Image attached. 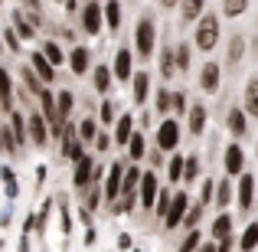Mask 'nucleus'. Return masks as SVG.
Returning a JSON list of instances; mask_svg holds the SVG:
<instances>
[{
	"instance_id": "6e6552de",
	"label": "nucleus",
	"mask_w": 258,
	"mask_h": 252,
	"mask_svg": "<svg viewBox=\"0 0 258 252\" xmlns=\"http://www.w3.org/2000/svg\"><path fill=\"white\" fill-rule=\"evenodd\" d=\"M26 134H30V141L36 147L46 144V138H49V125H46L43 115H30V121H26Z\"/></svg>"
},
{
	"instance_id": "09e8293b",
	"label": "nucleus",
	"mask_w": 258,
	"mask_h": 252,
	"mask_svg": "<svg viewBox=\"0 0 258 252\" xmlns=\"http://www.w3.org/2000/svg\"><path fill=\"white\" fill-rule=\"evenodd\" d=\"M98 203H101V190H98V183H95V187L88 190V200H85V210H88V213H92V210L98 207Z\"/></svg>"
},
{
	"instance_id": "f3484780",
	"label": "nucleus",
	"mask_w": 258,
	"mask_h": 252,
	"mask_svg": "<svg viewBox=\"0 0 258 252\" xmlns=\"http://www.w3.org/2000/svg\"><path fill=\"white\" fill-rule=\"evenodd\" d=\"M209 236H213L216 242H219V239H226V236H232V216H229L226 210H222V213L213 220V229H209Z\"/></svg>"
},
{
	"instance_id": "20e7f679",
	"label": "nucleus",
	"mask_w": 258,
	"mask_h": 252,
	"mask_svg": "<svg viewBox=\"0 0 258 252\" xmlns=\"http://www.w3.org/2000/svg\"><path fill=\"white\" fill-rule=\"evenodd\" d=\"M157 193H160L157 174H154V170H144V174H141V187H138V203L151 210L154 203H157Z\"/></svg>"
},
{
	"instance_id": "2eb2a0df",
	"label": "nucleus",
	"mask_w": 258,
	"mask_h": 252,
	"mask_svg": "<svg viewBox=\"0 0 258 252\" xmlns=\"http://www.w3.org/2000/svg\"><path fill=\"white\" fill-rule=\"evenodd\" d=\"M114 79H121V82H127V79H134L131 49H118V56H114Z\"/></svg>"
},
{
	"instance_id": "a19ab883",
	"label": "nucleus",
	"mask_w": 258,
	"mask_h": 252,
	"mask_svg": "<svg viewBox=\"0 0 258 252\" xmlns=\"http://www.w3.org/2000/svg\"><path fill=\"white\" fill-rule=\"evenodd\" d=\"M79 138H82V144H85V141H95V138H98V128H95L92 118H85L82 125H79Z\"/></svg>"
},
{
	"instance_id": "1a4fd4ad",
	"label": "nucleus",
	"mask_w": 258,
	"mask_h": 252,
	"mask_svg": "<svg viewBox=\"0 0 258 252\" xmlns=\"http://www.w3.org/2000/svg\"><path fill=\"white\" fill-rule=\"evenodd\" d=\"M226 174L229 177H235V174L242 177V174H245V154H242V147L235 144V141L226 147Z\"/></svg>"
},
{
	"instance_id": "a211bd4d",
	"label": "nucleus",
	"mask_w": 258,
	"mask_h": 252,
	"mask_svg": "<svg viewBox=\"0 0 258 252\" xmlns=\"http://www.w3.org/2000/svg\"><path fill=\"white\" fill-rule=\"evenodd\" d=\"M0 108L10 112L13 108V82H10V72L0 66Z\"/></svg>"
},
{
	"instance_id": "cd10ccee",
	"label": "nucleus",
	"mask_w": 258,
	"mask_h": 252,
	"mask_svg": "<svg viewBox=\"0 0 258 252\" xmlns=\"http://www.w3.org/2000/svg\"><path fill=\"white\" fill-rule=\"evenodd\" d=\"M10 131H13V138H17V144H23L30 134H26V121H23V115L20 112H10Z\"/></svg>"
},
{
	"instance_id": "c756f323",
	"label": "nucleus",
	"mask_w": 258,
	"mask_h": 252,
	"mask_svg": "<svg viewBox=\"0 0 258 252\" xmlns=\"http://www.w3.org/2000/svg\"><path fill=\"white\" fill-rule=\"evenodd\" d=\"M200 246H203V233H200V229H189L186 239H183L180 246H176V252H196Z\"/></svg>"
},
{
	"instance_id": "c03bdc74",
	"label": "nucleus",
	"mask_w": 258,
	"mask_h": 252,
	"mask_svg": "<svg viewBox=\"0 0 258 252\" xmlns=\"http://www.w3.org/2000/svg\"><path fill=\"white\" fill-rule=\"evenodd\" d=\"M170 112L176 115V118L186 112V95H183V92H173V95H170Z\"/></svg>"
},
{
	"instance_id": "0eeeda50",
	"label": "nucleus",
	"mask_w": 258,
	"mask_h": 252,
	"mask_svg": "<svg viewBox=\"0 0 258 252\" xmlns=\"http://www.w3.org/2000/svg\"><path fill=\"white\" fill-rule=\"evenodd\" d=\"M82 26H85L88 36H98L101 26H105V10H101L98 4H85V10H82Z\"/></svg>"
},
{
	"instance_id": "b1692460",
	"label": "nucleus",
	"mask_w": 258,
	"mask_h": 252,
	"mask_svg": "<svg viewBox=\"0 0 258 252\" xmlns=\"http://www.w3.org/2000/svg\"><path fill=\"white\" fill-rule=\"evenodd\" d=\"M245 115L258 118V79H248L245 85Z\"/></svg>"
},
{
	"instance_id": "e2e57ef3",
	"label": "nucleus",
	"mask_w": 258,
	"mask_h": 252,
	"mask_svg": "<svg viewBox=\"0 0 258 252\" xmlns=\"http://www.w3.org/2000/svg\"><path fill=\"white\" fill-rule=\"evenodd\" d=\"M0 4H4V0H0Z\"/></svg>"
},
{
	"instance_id": "4d7b16f0",
	"label": "nucleus",
	"mask_w": 258,
	"mask_h": 252,
	"mask_svg": "<svg viewBox=\"0 0 258 252\" xmlns=\"http://www.w3.org/2000/svg\"><path fill=\"white\" fill-rule=\"evenodd\" d=\"M7 151V144H4V125H0V154Z\"/></svg>"
},
{
	"instance_id": "393cba45",
	"label": "nucleus",
	"mask_w": 258,
	"mask_h": 252,
	"mask_svg": "<svg viewBox=\"0 0 258 252\" xmlns=\"http://www.w3.org/2000/svg\"><path fill=\"white\" fill-rule=\"evenodd\" d=\"M0 183H4V193H7V200H13V196H20V187H17V174H13L10 167H0Z\"/></svg>"
},
{
	"instance_id": "79ce46f5",
	"label": "nucleus",
	"mask_w": 258,
	"mask_h": 252,
	"mask_svg": "<svg viewBox=\"0 0 258 252\" xmlns=\"http://www.w3.org/2000/svg\"><path fill=\"white\" fill-rule=\"evenodd\" d=\"M160 72H164V79H173L176 66H173V49H164V56H160Z\"/></svg>"
},
{
	"instance_id": "f8f14e48",
	"label": "nucleus",
	"mask_w": 258,
	"mask_h": 252,
	"mask_svg": "<svg viewBox=\"0 0 258 252\" xmlns=\"http://www.w3.org/2000/svg\"><path fill=\"white\" fill-rule=\"evenodd\" d=\"M252 196H255V177L252 174H242L239 177V210H242V213L252 210Z\"/></svg>"
},
{
	"instance_id": "5fc2aeb1",
	"label": "nucleus",
	"mask_w": 258,
	"mask_h": 252,
	"mask_svg": "<svg viewBox=\"0 0 258 252\" xmlns=\"http://www.w3.org/2000/svg\"><path fill=\"white\" fill-rule=\"evenodd\" d=\"M108 144H111L108 134H98V138H95V147H98V151H108Z\"/></svg>"
},
{
	"instance_id": "f03ea898",
	"label": "nucleus",
	"mask_w": 258,
	"mask_h": 252,
	"mask_svg": "<svg viewBox=\"0 0 258 252\" xmlns=\"http://www.w3.org/2000/svg\"><path fill=\"white\" fill-rule=\"evenodd\" d=\"M186 213H189V193H186V190H176L170 210H167V216H164V229H176V226H183Z\"/></svg>"
},
{
	"instance_id": "a18cd8bd",
	"label": "nucleus",
	"mask_w": 258,
	"mask_h": 252,
	"mask_svg": "<svg viewBox=\"0 0 258 252\" xmlns=\"http://www.w3.org/2000/svg\"><path fill=\"white\" fill-rule=\"evenodd\" d=\"M176 69H180V72H186L189 69V46H176Z\"/></svg>"
},
{
	"instance_id": "dca6fc26",
	"label": "nucleus",
	"mask_w": 258,
	"mask_h": 252,
	"mask_svg": "<svg viewBox=\"0 0 258 252\" xmlns=\"http://www.w3.org/2000/svg\"><path fill=\"white\" fill-rule=\"evenodd\" d=\"M131 134H134V115H121L118 125H114V144L124 147L131 141Z\"/></svg>"
},
{
	"instance_id": "864d4df0",
	"label": "nucleus",
	"mask_w": 258,
	"mask_h": 252,
	"mask_svg": "<svg viewBox=\"0 0 258 252\" xmlns=\"http://www.w3.org/2000/svg\"><path fill=\"white\" fill-rule=\"evenodd\" d=\"M131 246H134V239H131L127 233H121V236H118V252H131Z\"/></svg>"
},
{
	"instance_id": "2f4dec72",
	"label": "nucleus",
	"mask_w": 258,
	"mask_h": 252,
	"mask_svg": "<svg viewBox=\"0 0 258 252\" xmlns=\"http://www.w3.org/2000/svg\"><path fill=\"white\" fill-rule=\"evenodd\" d=\"M23 82H26V88H30V95H43V79H39L30 66H23Z\"/></svg>"
},
{
	"instance_id": "72a5a7b5",
	"label": "nucleus",
	"mask_w": 258,
	"mask_h": 252,
	"mask_svg": "<svg viewBox=\"0 0 258 252\" xmlns=\"http://www.w3.org/2000/svg\"><path fill=\"white\" fill-rule=\"evenodd\" d=\"M92 79H95V88H98V92H108V88H111V69H108V66H98Z\"/></svg>"
},
{
	"instance_id": "e433bc0d",
	"label": "nucleus",
	"mask_w": 258,
	"mask_h": 252,
	"mask_svg": "<svg viewBox=\"0 0 258 252\" xmlns=\"http://www.w3.org/2000/svg\"><path fill=\"white\" fill-rule=\"evenodd\" d=\"M229 200H232V187H229V177H226L222 183H216V203L226 210V207H229Z\"/></svg>"
},
{
	"instance_id": "c9c22d12",
	"label": "nucleus",
	"mask_w": 258,
	"mask_h": 252,
	"mask_svg": "<svg viewBox=\"0 0 258 252\" xmlns=\"http://www.w3.org/2000/svg\"><path fill=\"white\" fill-rule=\"evenodd\" d=\"M43 56L52 63V69L66 63V56H62V49H59V43H46V46H43Z\"/></svg>"
},
{
	"instance_id": "f257e3e1",
	"label": "nucleus",
	"mask_w": 258,
	"mask_h": 252,
	"mask_svg": "<svg viewBox=\"0 0 258 252\" xmlns=\"http://www.w3.org/2000/svg\"><path fill=\"white\" fill-rule=\"evenodd\" d=\"M216 39H219V20H216L213 13H203L200 23H196V46H200L203 53H209L216 46Z\"/></svg>"
},
{
	"instance_id": "423d86ee",
	"label": "nucleus",
	"mask_w": 258,
	"mask_h": 252,
	"mask_svg": "<svg viewBox=\"0 0 258 252\" xmlns=\"http://www.w3.org/2000/svg\"><path fill=\"white\" fill-rule=\"evenodd\" d=\"M124 164L121 161H114V164H108V177H105V200L114 203L121 196V183H124Z\"/></svg>"
},
{
	"instance_id": "37998d69",
	"label": "nucleus",
	"mask_w": 258,
	"mask_h": 252,
	"mask_svg": "<svg viewBox=\"0 0 258 252\" xmlns=\"http://www.w3.org/2000/svg\"><path fill=\"white\" fill-rule=\"evenodd\" d=\"M203 210H206L203 203H196V207H189V213H186V220H183V226H186V229H196V223L203 220Z\"/></svg>"
},
{
	"instance_id": "4c0bfd02",
	"label": "nucleus",
	"mask_w": 258,
	"mask_h": 252,
	"mask_svg": "<svg viewBox=\"0 0 258 252\" xmlns=\"http://www.w3.org/2000/svg\"><path fill=\"white\" fill-rule=\"evenodd\" d=\"M196 177H200V158L193 154V158H186V164H183V180L193 183Z\"/></svg>"
},
{
	"instance_id": "052dcab7",
	"label": "nucleus",
	"mask_w": 258,
	"mask_h": 252,
	"mask_svg": "<svg viewBox=\"0 0 258 252\" xmlns=\"http://www.w3.org/2000/svg\"><path fill=\"white\" fill-rule=\"evenodd\" d=\"M134 252H144V249H134Z\"/></svg>"
},
{
	"instance_id": "6e6d98bb",
	"label": "nucleus",
	"mask_w": 258,
	"mask_h": 252,
	"mask_svg": "<svg viewBox=\"0 0 258 252\" xmlns=\"http://www.w3.org/2000/svg\"><path fill=\"white\" fill-rule=\"evenodd\" d=\"M196 252H216V242H203V246L196 249Z\"/></svg>"
},
{
	"instance_id": "c85d7f7f",
	"label": "nucleus",
	"mask_w": 258,
	"mask_h": 252,
	"mask_svg": "<svg viewBox=\"0 0 258 252\" xmlns=\"http://www.w3.org/2000/svg\"><path fill=\"white\" fill-rule=\"evenodd\" d=\"M72 105H76L72 92H59V98H56V112H59V121H62V125H66V118L72 115Z\"/></svg>"
},
{
	"instance_id": "412c9836",
	"label": "nucleus",
	"mask_w": 258,
	"mask_h": 252,
	"mask_svg": "<svg viewBox=\"0 0 258 252\" xmlns=\"http://www.w3.org/2000/svg\"><path fill=\"white\" fill-rule=\"evenodd\" d=\"M33 20L30 17H23V10H13V30H17V36L20 39H33Z\"/></svg>"
},
{
	"instance_id": "13d9d810",
	"label": "nucleus",
	"mask_w": 258,
	"mask_h": 252,
	"mask_svg": "<svg viewBox=\"0 0 258 252\" xmlns=\"http://www.w3.org/2000/svg\"><path fill=\"white\" fill-rule=\"evenodd\" d=\"M30 4V10H39V0H26Z\"/></svg>"
},
{
	"instance_id": "9d476101",
	"label": "nucleus",
	"mask_w": 258,
	"mask_h": 252,
	"mask_svg": "<svg viewBox=\"0 0 258 252\" xmlns=\"http://www.w3.org/2000/svg\"><path fill=\"white\" fill-rule=\"evenodd\" d=\"M92 174H95V161L85 154L82 161H76V174H72V183H76V190H85L88 183H92Z\"/></svg>"
},
{
	"instance_id": "4be33fe9",
	"label": "nucleus",
	"mask_w": 258,
	"mask_h": 252,
	"mask_svg": "<svg viewBox=\"0 0 258 252\" xmlns=\"http://www.w3.org/2000/svg\"><path fill=\"white\" fill-rule=\"evenodd\" d=\"M69 66H72L76 76H85V72H88V49H85V46H76V49H72Z\"/></svg>"
},
{
	"instance_id": "de8ad7c7",
	"label": "nucleus",
	"mask_w": 258,
	"mask_h": 252,
	"mask_svg": "<svg viewBox=\"0 0 258 252\" xmlns=\"http://www.w3.org/2000/svg\"><path fill=\"white\" fill-rule=\"evenodd\" d=\"M209 200H216V183H213V180H203V193H200V203L206 207Z\"/></svg>"
},
{
	"instance_id": "7c9ffc66",
	"label": "nucleus",
	"mask_w": 258,
	"mask_h": 252,
	"mask_svg": "<svg viewBox=\"0 0 258 252\" xmlns=\"http://www.w3.org/2000/svg\"><path fill=\"white\" fill-rule=\"evenodd\" d=\"M206 7V0H180V10H183V20H196Z\"/></svg>"
},
{
	"instance_id": "4468645a",
	"label": "nucleus",
	"mask_w": 258,
	"mask_h": 252,
	"mask_svg": "<svg viewBox=\"0 0 258 252\" xmlns=\"http://www.w3.org/2000/svg\"><path fill=\"white\" fill-rule=\"evenodd\" d=\"M30 63H33L30 69L36 72L39 79H43V85H49L52 79H56V69H52V63H49V59L43 56V53H33V59H30Z\"/></svg>"
},
{
	"instance_id": "6ab92c4d",
	"label": "nucleus",
	"mask_w": 258,
	"mask_h": 252,
	"mask_svg": "<svg viewBox=\"0 0 258 252\" xmlns=\"http://www.w3.org/2000/svg\"><path fill=\"white\" fill-rule=\"evenodd\" d=\"M134 102H138V105H144L147 102V92H151V76H147V72H134Z\"/></svg>"
},
{
	"instance_id": "ddd939ff",
	"label": "nucleus",
	"mask_w": 258,
	"mask_h": 252,
	"mask_svg": "<svg viewBox=\"0 0 258 252\" xmlns=\"http://www.w3.org/2000/svg\"><path fill=\"white\" fill-rule=\"evenodd\" d=\"M248 115H245V108H232V112L226 115V125H229V131H232V138H245V131H248Z\"/></svg>"
},
{
	"instance_id": "58836bf2",
	"label": "nucleus",
	"mask_w": 258,
	"mask_h": 252,
	"mask_svg": "<svg viewBox=\"0 0 258 252\" xmlns=\"http://www.w3.org/2000/svg\"><path fill=\"white\" fill-rule=\"evenodd\" d=\"M248 7V0H222V10H226V17H242Z\"/></svg>"
},
{
	"instance_id": "9b49d317",
	"label": "nucleus",
	"mask_w": 258,
	"mask_h": 252,
	"mask_svg": "<svg viewBox=\"0 0 258 252\" xmlns=\"http://www.w3.org/2000/svg\"><path fill=\"white\" fill-rule=\"evenodd\" d=\"M219 76H222L219 63H206V66H203V72H200V88H203V92H209V95L219 92Z\"/></svg>"
},
{
	"instance_id": "5701e85b",
	"label": "nucleus",
	"mask_w": 258,
	"mask_h": 252,
	"mask_svg": "<svg viewBox=\"0 0 258 252\" xmlns=\"http://www.w3.org/2000/svg\"><path fill=\"white\" fill-rule=\"evenodd\" d=\"M255 246H258V220L248 223L245 233L239 236V249H242V252H255Z\"/></svg>"
},
{
	"instance_id": "aec40b11",
	"label": "nucleus",
	"mask_w": 258,
	"mask_h": 252,
	"mask_svg": "<svg viewBox=\"0 0 258 252\" xmlns=\"http://www.w3.org/2000/svg\"><path fill=\"white\" fill-rule=\"evenodd\" d=\"M206 121H209V112H206L203 105H193V108H189V131H193L196 138L203 134V128H206Z\"/></svg>"
},
{
	"instance_id": "3c124183",
	"label": "nucleus",
	"mask_w": 258,
	"mask_h": 252,
	"mask_svg": "<svg viewBox=\"0 0 258 252\" xmlns=\"http://www.w3.org/2000/svg\"><path fill=\"white\" fill-rule=\"evenodd\" d=\"M4 36H7V39H4V43H7V46H10V49H13V53H20V36H17V30H7V33H4Z\"/></svg>"
},
{
	"instance_id": "bf43d9fd",
	"label": "nucleus",
	"mask_w": 258,
	"mask_h": 252,
	"mask_svg": "<svg viewBox=\"0 0 258 252\" xmlns=\"http://www.w3.org/2000/svg\"><path fill=\"white\" fill-rule=\"evenodd\" d=\"M160 4H164V7H176V0H160Z\"/></svg>"
},
{
	"instance_id": "8fccbe9b",
	"label": "nucleus",
	"mask_w": 258,
	"mask_h": 252,
	"mask_svg": "<svg viewBox=\"0 0 258 252\" xmlns=\"http://www.w3.org/2000/svg\"><path fill=\"white\" fill-rule=\"evenodd\" d=\"M98 118L105 121V125H111V121H114V105H111V102H101V112H98Z\"/></svg>"
},
{
	"instance_id": "603ef678",
	"label": "nucleus",
	"mask_w": 258,
	"mask_h": 252,
	"mask_svg": "<svg viewBox=\"0 0 258 252\" xmlns=\"http://www.w3.org/2000/svg\"><path fill=\"white\" fill-rule=\"evenodd\" d=\"M232 246H239V239H235V236H226V239L216 242V252H229Z\"/></svg>"
},
{
	"instance_id": "473e14b6",
	"label": "nucleus",
	"mask_w": 258,
	"mask_h": 252,
	"mask_svg": "<svg viewBox=\"0 0 258 252\" xmlns=\"http://www.w3.org/2000/svg\"><path fill=\"white\" fill-rule=\"evenodd\" d=\"M144 151H147L144 134H131V141H127V154H131V161H141V158H144Z\"/></svg>"
},
{
	"instance_id": "ea45409f",
	"label": "nucleus",
	"mask_w": 258,
	"mask_h": 252,
	"mask_svg": "<svg viewBox=\"0 0 258 252\" xmlns=\"http://www.w3.org/2000/svg\"><path fill=\"white\" fill-rule=\"evenodd\" d=\"M170 203H173V196L167 193V190H160V193H157V203H154V213H157L160 220H164V216H167V210H170Z\"/></svg>"
},
{
	"instance_id": "680f3d73",
	"label": "nucleus",
	"mask_w": 258,
	"mask_h": 252,
	"mask_svg": "<svg viewBox=\"0 0 258 252\" xmlns=\"http://www.w3.org/2000/svg\"><path fill=\"white\" fill-rule=\"evenodd\" d=\"M0 49H4V43H0Z\"/></svg>"
},
{
	"instance_id": "7ed1b4c3",
	"label": "nucleus",
	"mask_w": 258,
	"mask_h": 252,
	"mask_svg": "<svg viewBox=\"0 0 258 252\" xmlns=\"http://www.w3.org/2000/svg\"><path fill=\"white\" fill-rule=\"evenodd\" d=\"M176 144H180V121L164 118L157 128V147L160 151H176Z\"/></svg>"
},
{
	"instance_id": "f704fd0d",
	"label": "nucleus",
	"mask_w": 258,
	"mask_h": 252,
	"mask_svg": "<svg viewBox=\"0 0 258 252\" xmlns=\"http://www.w3.org/2000/svg\"><path fill=\"white\" fill-rule=\"evenodd\" d=\"M183 164H186V158H180V154H173L170 158V164H167V177L176 183V180H183Z\"/></svg>"
},
{
	"instance_id": "bb28decb",
	"label": "nucleus",
	"mask_w": 258,
	"mask_h": 252,
	"mask_svg": "<svg viewBox=\"0 0 258 252\" xmlns=\"http://www.w3.org/2000/svg\"><path fill=\"white\" fill-rule=\"evenodd\" d=\"M242 53H245V36H232L229 39V49H226V63H239L242 59Z\"/></svg>"
},
{
	"instance_id": "39448f33",
	"label": "nucleus",
	"mask_w": 258,
	"mask_h": 252,
	"mask_svg": "<svg viewBox=\"0 0 258 252\" xmlns=\"http://www.w3.org/2000/svg\"><path fill=\"white\" fill-rule=\"evenodd\" d=\"M134 39H138V56H141V59H151V53H154V23H151L147 17L138 20Z\"/></svg>"
},
{
	"instance_id": "49530a36",
	"label": "nucleus",
	"mask_w": 258,
	"mask_h": 252,
	"mask_svg": "<svg viewBox=\"0 0 258 252\" xmlns=\"http://www.w3.org/2000/svg\"><path fill=\"white\" fill-rule=\"evenodd\" d=\"M157 115H170V92L167 88L157 92Z\"/></svg>"
},
{
	"instance_id": "a878e982",
	"label": "nucleus",
	"mask_w": 258,
	"mask_h": 252,
	"mask_svg": "<svg viewBox=\"0 0 258 252\" xmlns=\"http://www.w3.org/2000/svg\"><path fill=\"white\" fill-rule=\"evenodd\" d=\"M101 10H105V23H108V30H118V26H121V4H118V0H108Z\"/></svg>"
}]
</instances>
